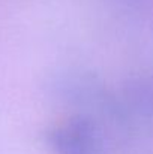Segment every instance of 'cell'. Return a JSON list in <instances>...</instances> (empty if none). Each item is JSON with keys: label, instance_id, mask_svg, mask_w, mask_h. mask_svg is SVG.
<instances>
[{"label": "cell", "instance_id": "6da1fadb", "mask_svg": "<svg viewBox=\"0 0 153 154\" xmlns=\"http://www.w3.org/2000/svg\"><path fill=\"white\" fill-rule=\"evenodd\" d=\"M48 142L57 154H101V142L93 124L81 117L53 129Z\"/></svg>", "mask_w": 153, "mask_h": 154}]
</instances>
